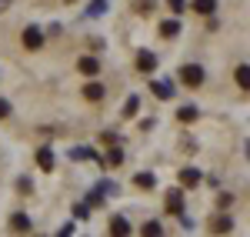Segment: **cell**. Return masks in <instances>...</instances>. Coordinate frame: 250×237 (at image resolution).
Here are the masks:
<instances>
[{"label":"cell","instance_id":"cell-1","mask_svg":"<svg viewBox=\"0 0 250 237\" xmlns=\"http://www.w3.org/2000/svg\"><path fill=\"white\" fill-rule=\"evenodd\" d=\"M204 77H207V74H204L200 64H184V67H180V84H184V87H200Z\"/></svg>","mask_w":250,"mask_h":237},{"label":"cell","instance_id":"cell-2","mask_svg":"<svg viewBox=\"0 0 250 237\" xmlns=\"http://www.w3.org/2000/svg\"><path fill=\"white\" fill-rule=\"evenodd\" d=\"M23 47H27V50H40V47H43V34H40L37 27H27V30H23Z\"/></svg>","mask_w":250,"mask_h":237},{"label":"cell","instance_id":"cell-3","mask_svg":"<svg viewBox=\"0 0 250 237\" xmlns=\"http://www.w3.org/2000/svg\"><path fill=\"white\" fill-rule=\"evenodd\" d=\"M154 67H157V57L150 54V50H140V54H137V70H144V74H150Z\"/></svg>","mask_w":250,"mask_h":237},{"label":"cell","instance_id":"cell-4","mask_svg":"<svg viewBox=\"0 0 250 237\" xmlns=\"http://www.w3.org/2000/svg\"><path fill=\"white\" fill-rule=\"evenodd\" d=\"M210 231H213V234H230V231H233V220L227 217V214H220V217L210 220Z\"/></svg>","mask_w":250,"mask_h":237},{"label":"cell","instance_id":"cell-5","mask_svg":"<svg viewBox=\"0 0 250 237\" xmlns=\"http://www.w3.org/2000/svg\"><path fill=\"white\" fill-rule=\"evenodd\" d=\"M77 70L83 74V77H94L97 70H100V60H97V57H83V60L77 64Z\"/></svg>","mask_w":250,"mask_h":237},{"label":"cell","instance_id":"cell-6","mask_svg":"<svg viewBox=\"0 0 250 237\" xmlns=\"http://www.w3.org/2000/svg\"><path fill=\"white\" fill-rule=\"evenodd\" d=\"M167 211L170 214H180L184 211V194L180 191H167Z\"/></svg>","mask_w":250,"mask_h":237},{"label":"cell","instance_id":"cell-7","mask_svg":"<svg viewBox=\"0 0 250 237\" xmlns=\"http://www.w3.org/2000/svg\"><path fill=\"white\" fill-rule=\"evenodd\" d=\"M110 234H114V237H127V234H130V220H127V217H114V220H110Z\"/></svg>","mask_w":250,"mask_h":237},{"label":"cell","instance_id":"cell-8","mask_svg":"<svg viewBox=\"0 0 250 237\" xmlns=\"http://www.w3.org/2000/svg\"><path fill=\"white\" fill-rule=\"evenodd\" d=\"M37 164H40V171H50V167H54V151H50V147H40Z\"/></svg>","mask_w":250,"mask_h":237},{"label":"cell","instance_id":"cell-9","mask_svg":"<svg viewBox=\"0 0 250 237\" xmlns=\"http://www.w3.org/2000/svg\"><path fill=\"white\" fill-rule=\"evenodd\" d=\"M83 97H87V100H104V84L90 80V84L83 87Z\"/></svg>","mask_w":250,"mask_h":237},{"label":"cell","instance_id":"cell-10","mask_svg":"<svg viewBox=\"0 0 250 237\" xmlns=\"http://www.w3.org/2000/svg\"><path fill=\"white\" fill-rule=\"evenodd\" d=\"M150 90H154V97H160V100H170L173 97V87H170V84H164V80H160V84L154 80V84H150Z\"/></svg>","mask_w":250,"mask_h":237},{"label":"cell","instance_id":"cell-11","mask_svg":"<svg viewBox=\"0 0 250 237\" xmlns=\"http://www.w3.org/2000/svg\"><path fill=\"white\" fill-rule=\"evenodd\" d=\"M180 184H184V187H197V184H200V174H197L193 167H184V171H180Z\"/></svg>","mask_w":250,"mask_h":237},{"label":"cell","instance_id":"cell-12","mask_svg":"<svg viewBox=\"0 0 250 237\" xmlns=\"http://www.w3.org/2000/svg\"><path fill=\"white\" fill-rule=\"evenodd\" d=\"M233 77H237V87H240V90H247V87H250V67H247V64H240Z\"/></svg>","mask_w":250,"mask_h":237},{"label":"cell","instance_id":"cell-13","mask_svg":"<svg viewBox=\"0 0 250 237\" xmlns=\"http://www.w3.org/2000/svg\"><path fill=\"white\" fill-rule=\"evenodd\" d=\"M10 227H14V231H30V217H27V214H14V217H10Z\"/></svg>","mask_w":250,"mask_h":237},{"label":"cell","instance_id":"cell-14","mask_svg":"<svg viewBox=\"0 0 250 237\" xmlns=\"http://www.w3.org/2000/svg\"><path fill=\"white\" fill-rule=\"evenodd\" d=\"M193 10L197 14H213L217 10V0H193Z\"/></svg>","mask_w":250,"mask_h":237},{"label":"cell","instance_id":"cell-15","mask_svg":"<svg viewBox=\"0 0 250 237\" xmlns=\"http://www.w3.org/2000/svg\"><path fill=\"white\" fill-rule=\"evenodd\" d=\"M160 34H164V37H177V34H180V23H177V20H164V23H160Z\"/></svg>","mask_w":250,"mask_h":237},{"label":"cell","instance_id":"cell-16","mask_svg":"<svg viewBox=\"0 0 250 237\" xmlns=\"http://www.w3.org/2000/svg\"><path fill=\"white\" fill-rule=\"evenodd\" d=\"M177 117H180V124H190V120H197V107H180Z\"/></svg>","mask_w":250,"mask_h":237},{"label":"cell","instance_id":"cell-17","mask_svg":"<svg viewBox=\"0 0 250 237\" xmlns=\"http://www.w3.org/2000/svg\"><path fill=\"white\" fill-rule=\"evenodd\" d=\"M134 184H137V187H144V191H150V187H154L157 180H154V174H137V177H134Z\"/></svg>","mask_w":250,"mask_h":237},{"label":"cell","instance_id":"cell-18","mask_svg":"<svg viewBox=\"0 0 250 237\" xmlns=\"http://www.w3.org/2000/svg\"><path fill=\"white\" fill-rule=\"evenodd\" d=\"M107 164H110V167H120V164H124V151H120V147H110V154H107Z\"/></svg>","mask_w":250,"mask_h":237},{"label":"cell","instance_id":"cell-19","mask_svg":"<svg viewBox=\"0 0 250 237\" xmlns=\"http://www.w3.org/2000/svg\"><path fill=\"white\" fill-rule=\"evenodd\" d=\"M137 107H140V100H137V97H127V104H124V114L130 117V114H134Z\"/></svg>","mask_w":250,"mask_h":237},{"label":"cell","instance_id":"cell-20","mask_svg":"<svg viewBox=\"0 0 250 237\" xmlns=\"http://www.w3.org/2000/svg\"><path fill=\"white\" fill-rule=\"evenodd\" d=\"M167 7H170L173 14H184V7H187V0H167Z\"/></svg>","mask_w":250,"mask_h":237},{"label":"cell","instance_id":"cell-21","mask_svg":"<svg viewBox=\"0 0 250 237\" xmlns=\"http://www.w3.org/2000/svg\"><path fill=\"white\" fill-rule=\"evenodd\" d=\"M160 231H164V227H160V224H157V220H154V224H144V234H147V237L160 234Z\"/></svg>","mask_w":250,"mask_h":237},{"label":"cell","instance_id":"cell-22","mask_svg":"<svg viewBox=\"0 0 250 237\" xmlns=\"http://www.w3.org/2000/svg\"><path fill=\"white\" fill-rule=\"evenodd\" d=\"M217 204H220V207H230V204H233V194H220V197H217Z\"/></svg>","mask_w":250,"mask_h":237},{"label":"cell","instance_id":"cell-23","mask_svg":"<svg viewBox=\"0 0 250 237\" xmlns=\"http://www.w3.org/2000/svg\"><path fill=\"white\" fill-rule=\"evenodd\" d=\"M7 114H10V104H7V100H3V97H0V120H3V117H7Z\"/></svg>","mask_w":250,"mask_h":237},{"label":"cell","instance_id":"cell-24","mask_svg":"<svg viewBox=\"0 0 250 237\" xmlns=\"http://www.w3.org/2000/svg\"><path fill=\"white\" fill-rule=\"evenodd\" d=\"M7 3H10V0H0V10H7Z\"/></svg>","mask_w":250,"mask_h":237}]
</instances>
